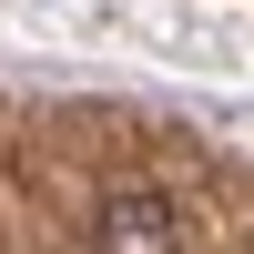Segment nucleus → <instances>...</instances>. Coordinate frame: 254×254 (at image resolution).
I'll return each instance as SVG.
<instances>
[{
  "label": "nucleus",
  "instance_id": "obj_1",
  "mask_svg": "<svg viewBox=\"0 0 254 254\" xmlns=\"http://www.w3.org/2000/svg\"><path fill=\"white\" fill-rule=\"evenodd\" d=\"M173 203L163 193H112L102 203V224H92V254H173Z\"/></svg>",
  "mask_w": 254,
  "mask_h": 254
}]
</instances>
